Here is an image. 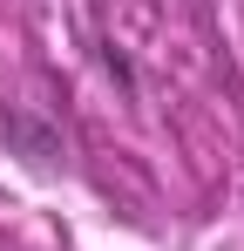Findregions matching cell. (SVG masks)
I'll return each mask as SVG.
<instances>
[{
  "mask_svg": "<svg viewBox=\"0 0 244 251\" xmlns=\"http://www.w3.org/2000/svg\"><path fill=\"white\" fill-rule=\"evenodd\" d=\"M7 150H14L21 163L34 170V176H54V170L68 163V150H61V129H48L41 116H27V109H7Z\"/></svg>",
  "mask_w": 244,
  "mask_h": 251,
  "instance_id": "1",
  "label": "cell"
}]
</instances>
